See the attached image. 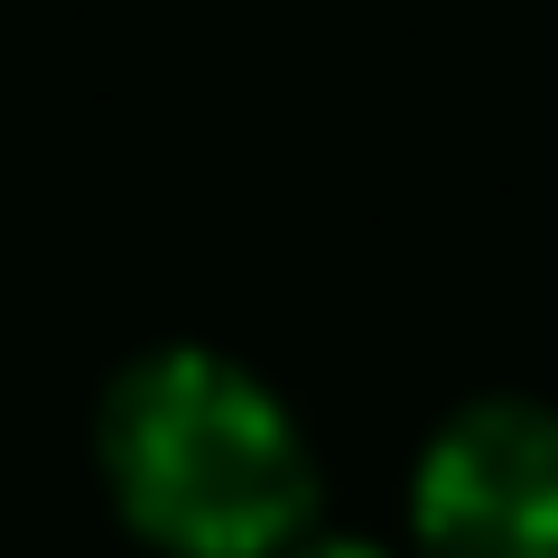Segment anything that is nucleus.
I'll return each instance as SVG.
<instances>
[{
    "mask_svg": "<svg viewBox=\"0 0 558 558\" xmlns=\"http://www.w3.org/2000/svg\"><path fill=\"white\" fill-rule=\"evenodd\" d=\"M102 484L178 558H279L307 539L317 465L270 381L205 344H159L102 400Z\"/></svg>",
    "mask_w": 558,
    "mask_h": 558,
    "instance_id": "obj_1",
    "label": "nucleus"
},
{
    "mask_svg": "<svg viewBox=\"0 0 558 558\" xmlns=\"http://www.w3.org/2000/svg\"><path fill=\"white\" fill-rule=\"evenodd\" d=\"M410 531L428 558H558V410H457L410 475Z\"/></svg>",
    "mask_w": 558,
    "mask_h": 558,
    "instance_id": "obj_2",
    "label": "nucleus"
},
{
    "mask_svg": "<svg viewBox=\"0 0 558 558\" xmlns=\"http://www.w3.org/2000/svg\"><path fill=\"white\" fill-rule=\"evenodd\" d=\"M299 558H391V549H373V539H307Z\"/></svg>",
    "mask_w": 558,
    "mask_h": 558,
    "instance_id": "obj_3",
    "label": "nucleus"
}]
</instances>
